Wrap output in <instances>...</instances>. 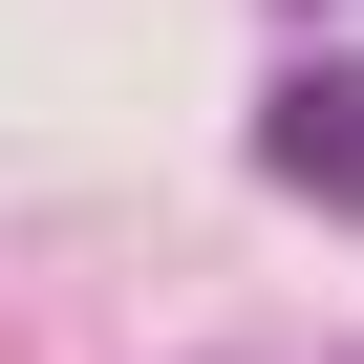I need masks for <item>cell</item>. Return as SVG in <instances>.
<instances>
[{
	"mask_svg": "<svg viewBox=\"0 0 364 364\" xmlns=\"http://www.w3.org/2000/svg\"><path fill=\"white\" fill-rule=\"evenodd\" d=\"M257 150H279V193H321V215H364V65H300V86L257 107Z\"/></svg>",
	"mask_w": 364,
	"mask_h": 364,
	"instance_id": "6da1fadb",
	"label": "cell"
}]
</instances>
